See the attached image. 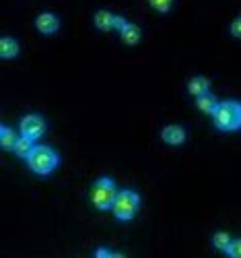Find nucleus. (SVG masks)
<instances>
[{
	"mask_svg": "<svg viewBox=\"0 0 241 258\" xmlns=\"http://www.w3.org/2000/svg\"><path fill=\"white\" fill-rule=\"evenodd\" d=\"M231 33H233L235 37H241V17H237L233 23H231Z\"/></svg>",
	"mask_w": 241,
	"mask_h": 258,
	"instance_id": "18",
	"label": "nucleus"
},
{
	"mask_svg": "<svg viewBox=\"0 0 241 258\" xmlns=\"http://www.w3.org/2000/svg\"><path fill=\"white\" fill-rule=\"evenodd\" d=\"M17 135L11 126H3L0 128V143H3V149H15V143H17Z\"/></svg>",
	"mask_w": 241,
	"mask_h": 258,
	"instance_id": "14",
	"label": "nucleus"
},
{
	"mask_svg": "<svg viewBox=\"0 0 241 258\" xmlns=\"http://www.w3.org/2000/svg\"><path fill=\"white\" fill-rule=\"evenodd\" d=\"M229 242H231V238H229L227 231H216V233L212 235V246L218 248V250H227Z\"/></svg>",
	"mask_w": 241,
	"mask_h": 258,
	"instance_id": "15",
	"label": "nucleus"
},
{
	"mask_svg": "<svg viewBox=\"0 0 241 258\" xmlns=\"http://www.w3.org/2000/svg\"><path fill=\"white\" fill-rule=\"evenodd\" d=\"M120 35H122V41H124V44L134 46V44H138V41H140V27L134 25V23H128V25L120 31Z\"/></svg>",
	"mask_w": 241,
	"mask_h": 258,
	"instance_id": "10",
	"label": "nucleus"
},
{
	"mask_svg": "<svg viewBox=\"0 0 241 258\" xmlns=\"http://www.w3.org/2000/svg\"><path fill=\"white\" fill-rule=\"evenodd\" d=\"M225 252H227L231 258H241V240H231Z\"/></svg>",
	"mask_w": 241,
	"mask_h": 258,
	"instance_id": "16",
	"label": "nucleus"
},
{
	"mask_svg": "<svg viewBox=\"0 0 241 258\" xmlns=\"http://www.w3.org/2000/svg\"><path fill=\"white\" fill-rule=\"evenodd\" d=\"M126 25H128V21H126V19H124V17H120V15H116V19H114V27H116V29H120V31H122V29H124V27H126Z\"/></svg>",
	"mask_w": 241,
	"mask_h": 258,
	"instance_id": "19",
	"label": "nucleus"
},
{
	"mask_svg": "<svg viewBox=\"0 0 241 258\" xmlns=\"http://www.w3.org/2000/svg\"><path fill=\"white\" fill-rule=\"evenodd\" d=\"M35 149V143H33V139H29V137H25V135H21L19 139H17V143H15V153L19 155V157H29L31 155V151Z\"/></svg>",
	"mask_w": 241,
	"mask_h": 258,
	"instance_id": "9",
	"label": "nucleus"
},
{
	"mask_svg": "<svg viewBox=\"0 0 241 258\" xmlns=\"http://www.w3.org/2000/svg\"><path fill=\"white\" fill-rule=\"evenodd\" d=\"M35 27L41 31V33H56L58 27H60V19L54 15V13H41L37 19H35Z\"/></svg>",
	"mask_w": 241,
	"mask_h": 258,
	"instance_id": "6",
	"label": "nucleus"
},
{
	"mask_svg": "<svg viewBox=\"0 0 241 258\" xmlns=\"http://www.w3.org/2000/svg\"><path fill=\"white\" fill-rule=\"evenodd\" d=\"M216 97L208 91V93H204V95H198L196 97V105H198V110H202V112H206V114H212L214 112V107H216Z\"/></svg>",
	"mask_w": 241,
	"mask_h": 258,
	"instance_id": "13",
	"label": "nucleus"
},
{
	"mask_svg": "<svg viewBox=\"0 0 241 258\" xmlns=\"http://www.w3.org/2000/svg\"><path fill=\"white\" fill-rule=\"evenodd\" d=\"M212 120L218 131H239L241 128V101H235V99L218 101L212 112Z\"/></svg>",
	"mask_w": 241,
	"mask_h": 258,
	"instance_id": "1",
	"label": "nucleus"
},
{
	"mask_svg": "<svg viewBox=\"0 0 241 258\" xmlns=\"http://www.w3.org/2000/svg\"><path fill=\"white\" fill-rule=\"evenodd\" d=\"M150 5L155 7L159 13H169L171 5H173V0H150Z\"/></svg>",
	"mask_w": 241,
	"mask_h": 258,
	"instance_id": "17",
	"label": "nucleus"
},
{
	"mask_svg": "<svg viewBox=\"0 0 241 258\" xmlns=\"http://www.w3.org/2000/svg\"><path fill=\"white\" fill-rule=\"evenodd\" d=\"M116 197H118V190H116V184L112 178H99L91 188V201L101 211L112 209Z\"/></svg>",
	"mask_w": 241,
	"mask_h": 258,
	"instance_id": "3",
	"label": "nucleus"
},
{
	"mask_svg": "<svg viewBox=\"0 0 241 258\" xmlns=\"http://www.w3.org/2000/svg\"><path fill=\"white\" fill-rule=\"evenodd\" d=\"M0 54L3 58H15L19 54V41L15 37H3L0 39Z\"/></svg>",
	"mask_w": 241,
	"mask_h": 258,
	"instance_id": "12",
	"label": "nucleus"
},
{
	"mask_svg": "<svg viewBox=\"0 0 241 258\" xmlns=\"http://www.w3.org/2000/svg\"><path fill=\"white\" fill-rule=\"evenodd\" d=\"M161 139L167 145H182L186 141V128L184 126H178V124H169V126L163 128Z\"/></svg>",
	"mask_w": 241,
	"mask_h": 258,
	"instance_id": "7",
	"label": "nucleus"
},
{
	"mask_svg": "<svg viewBox=\"0 0 241 258\" xmlns=\"http://www.w3.org/2000/svg\"><path fill=\"white\" fill-rule=\"evenodd\" d=\"M138 207H140V197L134 190H120L112 209H114V215L120 221H128L136 215Z\"/></svg>",
	"mask_w": 241,
	"mask_h": 258,
	"instance_id": "4",
	"label": "nucleus"
},
{
	"mask_svg": "<svg viewBox=\"0 0 241 258\" xmlns=\"http://www.w3.org/2000/svg\"><path fill=\"white\" fill-rule=\"evenodd\" d=\"M60 157L48 145H35V149L31 151V155L27 157V163L31 167V171H35L37 176H48L56 169Z\"/></svg>",
	"mask_w": 241,
	"mask_h": 258,
	"instance_id": "2",
	"label": "nucleus"
},
{
	"mask_svg": "<svg viewBox=\"0 0 241 258\" xmlns=\"http://www.w3.org/2000/svg\"><path fill=\"white\" fill-rule=\"evenodd\" d=\"M95 25H97V29H101V31H107V29H112L114 27V19H116V15H112L109 11H105V9H101V11H97L95 13Z\"/></svg>",
	"mask_w": 241,
	"mask_h": 258,
	"instance_id": "11",
	"label": "nucleus"
},
{
	"mask_svg": "<svg viewBox=\"0 0 241 258\" xmlns=\"http://www.w3.org/2000/svg\"><path fill=\"white\" fill-rule=\"evenodd\" d=\"M95 256L97 258H112V252L105 250V248H99V250H95Z\"/></svg>",
	"mask_w": 241,
	"mask_h": 258,
	"instance_id": "20",
	"label": "nucleus"
},
{
	"mask_svg": "<svg viewBox=\"0 0 241 258\" xmlns=\"http://www.w3.org/2000/svg\"><path fill=\"white\" fill-rule=\"evenodd\" d=\"M208 89H210V81H208L206 77H192L190 83H188V91H190L194 97L208 93Z\"/></svg>",
	"mask_w": 241,
	"mask_h": 258,
	"instance_id": "8",
	"label": "nucleus"
},
{
	"mask_svg": "<svg viewBox=\"0 0 241 258\" xmlns=\"http://www.w3.org/2000/svg\"><path fill=\"white\" fill-rule=\"evenodd\" d=\"M43 133H46V120H43V116L29 114V116H25L23 120H21V135H25V137L35 141Z\"/></svg>",
	"mask_w": 241,
	"mask_h": 258,
	"instance_id": "5",
	"label": "nucleus"
}]
</instances>
